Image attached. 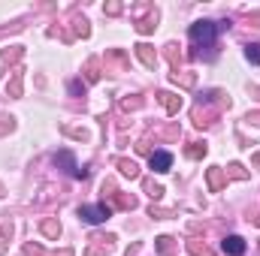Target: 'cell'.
Returning <instances> with one entry per match:
<instances>
[{"instance_id":"cell-1","label":"cell","mask_w":260,"mask_h":256,"mask_svg":"<svg viewBox=\"0 0 260 256\" xmlns=\"http://www.w3.org/2000/svg\"><path fill=\"white\" fill-rule=\"evenodd\" d=\"M218 30L221 27L215 21H197V24H191L188 36H191V42H194L197 49H212L215 39H218Z\"/></svg>"},{"instance_id":"cell-2","label":"cell","mask_w":260,"mask_h":256,"mask_svg":"<svg viewBox=\"0 0 260 256\" xmlns=\"http://www.w3.org/2000/svg\"><path fill=\"white\" fill-rule=\"evenodd\" d=\"M79 217L88 220V223H103V220L112 217V208L109 205H82L79 208Z\"/></svg>"},{"instance_id":"cell-3","label":"cell","mask_w":260,"mask_h":256,"mask_svg":"<svg viewBox=\"0 0 260 256\" xmlns=\"http://www.w3.org/2000/svg\"><path fill=\"white\" fill-rule=\"evenodd\" d=\"M55 163H58V166H64L67 175H73V178H85V169H79V166H76V160H73V154H70V151L55 154Z\"/></svg>"},{"instance_id":"cell-4","label":"cell","mask_w":260,"mask_h":256,"mask_svg":"<svg viewBox=\"0 0 260 256\" xmlns=\"http://www.w3.org/2000/svg\"><path fill=\"white\" fill-rule=\"evenodd\" d=\"M221 247H224V253H230V256H242L245 253V238L242 235H227L221 241Z\"/></svg>"},{"instance_id":"cell-5","label":"cell","mask_w":260,"mask_h":256,"mask_svg":"<svg viewBox=\"0 0 260 256\" xmlns=\"http://www.w3.org/2000/svg\"><path fill=\"white\" fill-rule=\"evenodd\" d=\"M148 163H151L154 172H170V166H173V154H167V151H154V154L148 157Z\"/></svg>"},{"instance_id":"cell-6","label":"cell","mask_w":260,"mask_h":256,"mask_svg":"<svg viewBox=\"0 0 260 256\" xmlns=\"http://www.w3.org/2000/svg\"><path fill=\"white\" fill-rule=\"evenodd\" d=\"M118 166H121V172L130 175V178H136V175H139V169H136V163H133V160H118Z\"/></svg>"},{"instance_id":"cell-7","label":"cell","mask_w":260,"mask_h":256,"mask_svg":"<svg viewBox=\"0 0 260 256\" xmlns=\"http://www.w3.org/2000/svg\"><path fill=\"white\" fill-rule=\"evenodd\" d=\"M245 58H248L251 64H260V42H254V46L245 49Z\"/></svg>"},{"instance_id":"cell-8","label":"cell","mask_w":260,"mask_h":256,"mask_svg":"<svg viewBox=\"0 0 260 256\" xmlns=\"http://www.w3.org/2000/svg\"><path fill=\"white\" fill-rule=\"evenodd\" d=\"M209 184H212L215 190L221 187V172H218V169H212V172H209Z\"/></svg>"},{"instance_id":"cell-9","label":"cell","mask_w":260,"mask_h":256,"mask_svg":"<svg viewBox=\"0 0 260 256\" xmlns=\"http://www.w3.org/2000/svg\"><path fill=\"white\" fill-rule=\"evenodd\" d=\"M160 97H164V103H167V109H170V112H176V109H179V103L173 100V94H160Z\"/></svg>"},{"instance_id":"cell-10","label":"cell","mask_w":260,"mask_h":256,"mask_svg":"<svg viewBox=\"0 0 260 256\" xmlns=\"http://www.w3.org/2000/svg\"><path fill=\"white\" fill-rule=\"evenodd\" d=\"M139 55H142V61H145L148 66L154 64V58H151V52H148V46H139Z\"/></svg>"},{"instance_id":"cell-11","label":"cell","mask_w":260,"mask_h":256,"mask_svg":"<svg viewBox=\"0 0 260 256\" xmlns=\"http://www.w3.org/2000/svg\"><path fill=\"white\" fill-rule=\"evenodd\" d=\"M170 241H173V238H160V250H164V253H170Z\"/></svg>"}]
</instances>
